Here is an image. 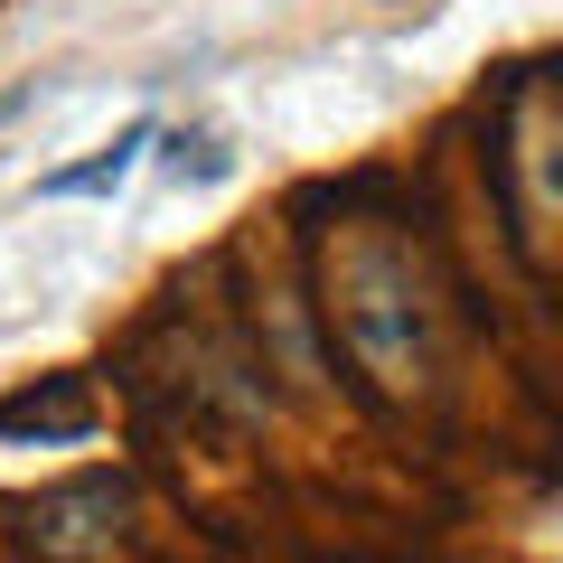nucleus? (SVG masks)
<instances>
[{
    "mask_svg": "<svg viewBox=\"0 0 563 563\" xmlns=\"http://www.w3.org/2000/svg\"><path fill=\"white\" fill-rule=\"evenodd\" d=\"M151 141H161V122H151V113H132V122H122V132L95 151V161L47 169V179H38V198H113V188L141 169V151H151Z\"/></svg>",
    "mask_w": 563,
    "mask_h": 563,
    "instance_id": "1",
    "label": "nucleus"
},
{
    "mask_svg": "<svg viewBox=\"0 0 563 563\" xmlns=\"http://www.w3.org/2000/svg\"><path fill=\"white\" fill-rule=\"evenodd\" d=\"M0 122H10V95H0Z\"/></svg>",
    "mask_w": 563,
    "mask_h": 563,
    "instance_id": "2",
    "label": "nucleus"
}]
</instances>
